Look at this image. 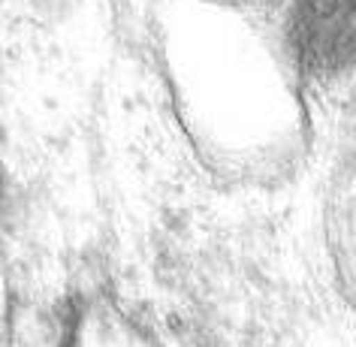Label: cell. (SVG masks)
<instances>
[{
	"label": "cell",
	"mask_w": 356,
	"mask_h": 347,
	"mask_svg": "<svg viewBox=\"0 0 356 347\" xmlns=\"http://www.w3.org/2000/svg\"><path fill=\"white\" fill-rule=\"evenodd\" d=\"M136 33L197 160L269 188L308 154L311 118L290 42L238 0H136Z\"/></svg>",
	"instance_id": "6da1fadb"
},
{
	"label": "cell",
	"mask_w": 356,
	"mask_h": 347,
	"mask_svg": "<svg viewBox=\"0 0 356 347\" xmlns=\"http://www.w3.org/2000/svg\"><path fill=\"white\" fill-rule=\"evenodd\" d=\"M326 248L338 287L356 311V145L335 166L326 191Z\"/></svg>",
	"instance_id": "7a4b0ae2"
}]
</instances>
